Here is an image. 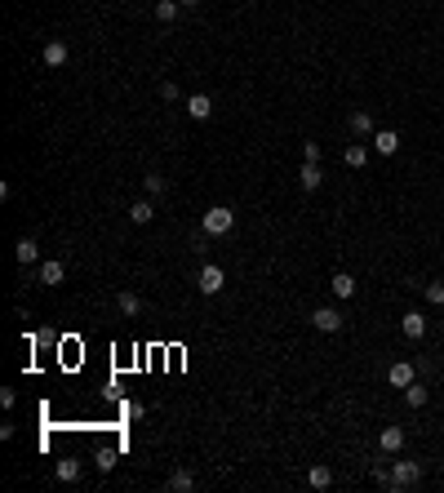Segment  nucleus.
<instances>
[{
  "label": "nucleus",
  "instance_id": "f257e3e1",
  "mask_svg": "<svg viewBox=\"0 0 444 493\" xmlns=\"http://www.w3.org/2000/svg\"><path fill=\"white\" fill-rule=\"evenodd\" d=\"M418 480H422V462H409V458L391 462V489H413Z\"/></svg>",
  "mask_w": 444,
  "mask_h": 493
},
{
  "label": "nucleus",
  "instance_id": "f03ea898",
  "mask_svg": "<svg viewBox=\"0 0 444 493\" xmlns=\"http://www.w3.org/2000/svg\"><path fill=\"white\" fill-rule=\"evenodd\" d=\"M235 227V214L226 209V205H213L209 214H205V236H226Z\"/></svg>",
  "mask_w": 444,
  "mask_h": 493
},
{
  "label": "nucleus",
  "instance_id": "7ed1b4c3",
  "mask_svg": "<svg viewBox=\"0 0 444 493\" xmlns=\"http://www.w3.org/2000/svg\"><path fill=\"white\" fill-rule=\"evenodd\" d=\"M196 284H200L205 298H213V293L226 289V271L218 267V262H205V267H200V280H196Z\"/></svg>",
  "mask_w": 444,
  "mask_h": 493
},
{
  "label": "nucleus",
  "instance_id": "20e7f679",
  "mask_svg": "<svg viewBox=\"0 0 444 493\" xmlns=\"http://www.w3.org/2000/svg\"><path fill=\"white\" fill-rule=\"evenodd\" d=\"M311 325H316L320 334H338V329H342V311L338 307H316L311 311Z\"/></svg>",
  "mask_w": 444,
  "mask_h": 493
},
{
  "label": "nucleus",
  "instance_id": "39448f33",
  "mask_svg": "<svg viewBox=\"0 0 444 493\" xmlns=\"http://www.w3.org/2000/svg\"><path fill=\"white\" fill-rule=\"evenodd\" d=\"M400 329H404V338L422 343V338H427V316H422V311H404V316H400Z\"/></svg>",
  "mask_w": 444,
  "mask_h": 493
},
{
  "label": "nucleus",
  "instance_id": "423d86ee",
  "mask_svg": "<svg viewBox=\"0 0 444 493\" xmlns=\"http://www.w3.org/2000/svg\"><path fill=\"white\" fill-rule=\"evenodd\" d=\"M386 382H391V387H400V391H404L409 382H418V374H413V365H409V360H395V365L386 369Z\"/></svg>",
  "mask_w": 444,
  "mask_h": 493
},
{
  "label": "nucleus",
  "instance_id": "0eeeda50",
  "mask_svg": "<svg viewBox=\"0 0 444 493\" xmlns=\"http://www.w3.org/2000/svg\"><path fill=\"white\" fill-rule=\"evenodd\" d=\"M377 449L382 453H400L404 449V426H382V431H377Z\"/></svg>",
  "mask_w": 444,
  "mask_h": 493
},
{
  "label": "nucleus",
  "instance_id": "6e6552de",
  "mask_svg": "<svg viewBox=\"0 0 444 493\" xmlns=\"http://www.w3.org/2000/svg\"><path fill=\"white\" fill-rule=\"evenodd\" d=\"M14 258H18V267H32V262H40V244H36L32 236H23V240L14 244Z\"/></svg>",
  "mask_w": 444,
  "mask_h": 493
},
{
  "label": "nucleus",
  "instance_id": "1a4fd4ad",
  "mask_svg": "<svg viewBox=\"0 0 444 493\" xmlns=\"http://www.w3.org/2000/svg\"><path fill=\"white\" fill-rule=\"evenodd\" d=\"M187 116L191 120H209L213 116V98L209 93H191V98H187Z\"/></svg>",
  "mask_w": 444,
  "mask_h": 493
},
{
  "label": "nucleus",
  "instance_id": "9d476101",
  "mask_svg": "<svg viewBox=\"0 0 444 493\" xmlns=\"http://www.w3.org/2000/svg\"><path fill=\"white\" fill-rule=\"evenodd\" d=\"M373 151L377 156H395V151H400V134H395V129H377L373 134Z\"/></svg>",
  "mask_w": 444,
  "mask_h": 493
},
{
  "label": "nucleus",
  "instance_id": "9b49d317",
  "mask_svg": "<svg viewBox=\"0 0 444 493\" xmlns=\"http://www.w3.org/2000/svg\"><path fill=\"white\" fill-rule=\"evenodd\" d=\"M40 58H45V67H62V62L71 58L67 41H49V45H45V54H40Z\"/></svg>",
  "mask_w": 444,
  "mask_h": 493
},
{
  "label": "nucleus",
  "instance_id": "f8f14e48",
  "mask_svg": "<svg viewBox=\"0 0 444 493\" xmlns=\"http://www.w3.org/2000/svg\"><path fill=\"white\" fill-rule=\"evenodd\" d=\"M347 129H351L355 138H373L377 129H373V116L369 111H351V120H347Z\"/></svg>",
  "mask_w": 444,
  "mask_h": 493
},
{
  "label": "nucleus",
  "instance_id": "ddd939ff",
  "mask_svg": "<svg viewBox=\"0 0 444 493\" xmlns=\"http://www.w3.org/2000/svg\"><path fill=\"white\" fill-rule=\"evenodd\" d=\"M329 289H334V298H355V276H351V271H338V276L334 280H329Z\"/></svg>",
  "mask_w": 444,
  "mask_h": 493
},
{
  "label": "nucleus",
  "instance_id": "4468645a",
  "mask_svg": "<svg viewBox=\"0 0 444 493\" xmlns=\"http://www.w3.org/2000/svg\"><path fill=\"white\" fill-rule=\"evenodd\" d=\"M342 160H347V169H364V165H369L364 142H347V147H342Z\"/></svg>",
  "mask_w": 444,
  "mask_h": 493
},
{
  "label": "nucleus",
  "instance_id": "2eb2a0df",
  "mask_svg": "<svg viewBox=\"0 0 444 493\" xmlns=\"http://www.w3.org/2000/svg\"><path fill=\"white\" fill-rule=\"evenodd\" d=\"M320 183H325V174H320V165H307V160H302L298 187H302V192H320Z\"/></svg>",
  "mask_w": 444,
  "mask_h": 493
},
{
  "label": "nucleus",
  "instance_id": "dca6fc26",
  "mask_svg": "<svg viewBox=\"0 0 444 493\" xmlns=\"http://www.w3.org/2000/svg\"><path fill=\"white\" fill-rule=\"evenodd\" d=\"M307 485H311V489H329V485H334V471H329L325 462H311V471H307Z\"/></svg>",
  "mask_w": 444,
  "mask_h": 493
},
{
  "label": "nucleus",
  "instance_id": "f3484780",
  "mask_svg": "<svg viewBox=\"0 0 444 493\" xmlns=\"http://www.w3.org/2000/svg\"><path fill=\"white\" fill-rule=\"evenodd\" d=\"M62 276H67V267H62V258H49V262H40V284H62Z\"/></svg>",
  "mask_w": 444,
  "mask_h": 493
},
{
  "label": "nucleus",
  "instance_id": "a211bd4d",
  "mask_svg": "<svg viewBox=\"0 0 444 493\" xmlns=\"http://www.w3.org/2000/svg\"><path fill=\"white\" fill-rule=\"evenodd\" d=\"M151 218H156V205H151V200H134V205H129V222L147 227Z\"/></svg>",
  "mask_w": 444,
  "mask_h": 493
},
{
  "label": "nucleus",
  "instance_id": "6ab92c4d",
  "mask_svg": "<svg viewBox=\"0 0 444 493\" xmlns=\"http://www.w3.org/2000/svg\"><path fill=\"white\" fill-rule=\"evenodd\" d=\"M54 476H58L62 485H75V480H80V462H75V458H62L58 467H54Z\"/></svg>",
  "mask_w": 444,
  "mask_h": 493
},
{
  "label": "nucleus",
  "instance_id": "aec40b11",
  "mask_svg": "<svg viewBox=\"0 0 444 493\" xmlns=\"http://www.w3.org/2000/svg\"><path fill=\"white\" fill-rule=\"evenodd\" d=\"M427 387H422V382H409V387H404V404H409V409H422V404H427Z\"/></svg>",
  "mask_w": 444,
  "mask_h": 493
},
{
  "label": "nucleus",
  "instance_id": "412c9836",
  "mask_svg": "<svg viewBox=\"0 0 444 493\" xmlns=\"http://www.w3.org/2000/svg\"><path fill=\"white\" fill-rule=\"evenodd\" d=\"M169 489H174V493H191L196 489V476H191V471H174V476H169Z\"/></svg>",
  "mask_w": 444,
  "mask_h": 493
},
{
  "label": "nucleus",
  "instance_id": "4be33fe9",
  "mask_svg": "<svg viewBox=\"0 0 444 493\" xmlns=\"http://www.w3.org/2000/svg\"><path fill=\"white\" fill-rule=\"evenodd\" d=\"M116 307L125 311V316H138V311H143V298H138V293H120V298H116Z\"/></svg>",
  "mask_w": 444,
  "mask_h": 493
},
{
  "label": "nucleus",
  "instance_id": "5701e85b",
  "mask_svg": "<svg viewBox=\"0 0 444 493\" xmlns=\"http://www.w3.org/2000/svg\"><path fill=\"white\" fill-rule=\"evenodd\" d=\"M178 9H183L178 0H156V18H160V23H174V18H178Z\"/></svg>",
  "mask_w": 444,
  "mask_h": 493
},
{
  "label": "nucleus",
  "instance_id": "b1692460",
  "mask_svg": "<svg viewBox=\"0 0 444 493\" xmlns=\"http://www.w3.org/2000/svg\"><path fill=\"white\" fill-rule=\"evenodd\" d=\"M422 293H427V302H431V307H444V280L422 284Z\"/></svg>",
  "mask_w": 444,
  "mask_h": 493
},
{
  "label": "nucleus",
  "instance_id": "393cba45",
  "mask_svg": "<svg viewBox=\"0 0 444 493\" xmlns=\"http://www.w3.org/2000/svg\"><path fill=\"white\" fill-rule=\"evenodd\" d=\"M143 187H147L151 196H165V192H169V183H165L160 174H147V178H143Z\"/></svg>",
  "mask_w": 444,
  "mask_h": 493
},
{
  "label": "nucleus",
  "instance_id": "a878e982",
  "mask_svg": "<svg viewBox=\"0 0 444 493\" xmlns=\"http://www.w3.org/2000/svg\"><path fill=\"white\" fill-rule=\"evenodd\" d=\"M302 160H307V165H320V142H302Z\"/></svg>",
  "mask_w": 444,
  "mask_h": 493
},
{
  "label": "nucleus",
  "instance_id": "bb28decb",
  "mask_svg": "<svg viewBox=\"0 0 444 493\" xmlns=\"http://www.w3.org/2000/svg\"><path fill=\"white\" fill-rule=\"evenodd\" d=\"M160 98H165V102H178V98H183V89H178L174 80H165V84H160Z\"/></svg>",
  "mask_w": 444,
  "mask_h": 493
},
{
  "label": "nucleus",
  "instance_id": "cd10ccee",
  "mask_svg": "<svg viewBox=\"0 0 444 493\" xmlns=\"http://www.w3.org/2000/svg\"><path fill=\"white\" fill-rule=\"evenodd\" d=\"M111 467H116V449H102L98 453V471H111Z\"/></svg>",
  "mask_w": 444,
  "mask_h": 493
},
{
  "label": "nucleus",
  "instance_id": "c85d7f7f",
  "mask_svg": "<svg viewBox=\"0 0 444 493\" xmlns=\"http://www.w3.org/2000/svg\"><path fill=\"white\" fill-rule=\"evenodd\" d=\"M0 404H5V409H14V404H18V391H14V387H5V391H0Z\"/></svg>",
  "mask_w": 444,
  "mask_h": 493
},
{
  "label": "nucleus",
  "instance_id": "c756f323",
  "mask_svg": "<svg viewBox=\"0 0 444 493\" xmlns=\"http://www.w3.org/2000/svg\"><path fill=\"white\" fill-rule=\"evenodd\" d=\"M178 5H183V9H187V5H200V0H178Z\"/></svg>",
  "mask_w": 444,
  "mask_h": 493
}]
</instances>
